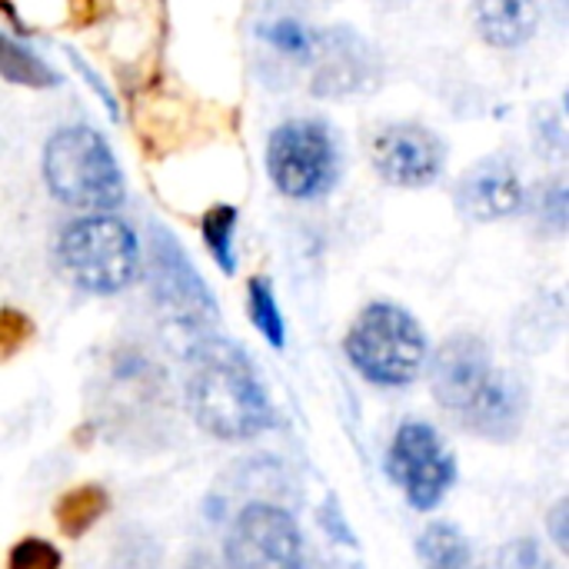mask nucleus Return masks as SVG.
I'll return each mask as SVG.
<instances>
[{"label": "nucleus", "mask_w": 569, "mask_h": 569, "mask_svg": "<svg viewBox=\"0 0 569 569\" xmlns=\"http://www.w3.org/2000/svg\"><path fill=\"white\" fill-rule=\"evenodd\" d=\"M430 383L447 417L493 443H510L527 420V387L497 363L493 347L477 333H453L430 363Z\"/></svg>", "instance_id": "f257e3e1"}, {"label": "nucleus", "mask_w": 569, "mask_h": 569, "mask_svg": "<svg viewBox=\"0 0 569 569\" xmlns=\"http://www.w3.org/2000/svg\"><path fill=\"white\" fill-rule=\"evenodd\" d=\"M183 393L197 427L217 440H253L277 423L253 360L223 337H203L190 347Z\"/></svg>", "instance_id": "f03ea898"}, {"label": "nucleus", "mask_w": 569, "mask_h": 569, "mask_svg": "<svg viewBox=\"0 0 569 569\" xmlns=\"http://www.w3.org/2000/svg\"><path fill=\"white\" fill-rule=\"evenodd\" d=\"M43 183L53 200L73 210H113L127 197L123 170L110 143L93 127H60L47 137L40 157Z\"/></svg>", "instance_id": "7ed1b4c3"}, {"label": "nucleus", "mask_w": 569, "mask_h": 569, "mask_svg": "<svg viewBox=\"0 0 569 569\" xmlns=\"http://www.w3.org/2000/svg\"><path fill=\"white\" fill-rule=\"evenodd\" d=\"M57 263L83 293L113 297L133 283L140 270V243L120 217L87 213L60 230Z\"/></svg>", "instance_id": "20e7f679"}, {"label": "nucleus", "mask_w": 569, "mask_h": 569, "mask_svg": "<svg viewBox=\"0 0 569 569\" xmlns=\"http://www.w3.org/2000/svg\"><path fill=\"white\" fill-rule=\"evenodd\" d=\"M343 350L370 383L400 390L410 387L427 363V333L410 310L373 300L353 320Z\"/></svg>", "instance_id": "39448f33"}, {"label": "nucleus", "mask_w": 569, "mask_h": 569, "mask_svg": "<svg viewBox=\"0 0 569 569\" xmlns=\"http://www.w3.org/2000/svg\"><path fill=\"white\" fill-rule=\"evenodd\" d=\"M267 173L283 197L320 200L340 183V143L320 120H287L267 140Z\"/></svg>", "instance_id": "423d86ee"}, {"label": "nucleus", "mask_w": 569, "mask_h": 569, "mask_svg": "<svg viewBox=\"0 0 569 569\" xmlns=\"http://www.w3.org/2000/svg\"><path fill=\"white\" fill-rule=\"evenodd\" d=\"M147 283L167 323L187 333H203L217 327L220 310L207 280L197 273L180 240L160 223H150L147 237Z\"/></svg>", "instance_id": "0eeeda50"}, {"label": "nucleus", "mask_w": 569, "mask_h": 569, "mask_svg": "<svg viewBox=\"0 0 569 569\" xmlns=\"http://www.w3.org/2000/svg\"><path fill=\"white\" fill-rule=\"evenodd\" d=\"M383 470L403 490L410 507L420 513L437 510L457 483L453 453L437 437V430L420 420H410L397 430V437L387 450Z\"/></svg>", "instance_id": "6e6552de"}, {"label": "nucleus", "mask_w": 569, "mask_h": 569, "mask_svg": "<svg viewBox=\"0 0 569 569\" xmlns=\"http://www.w3.org/2000/svg\"><path fill=\"white\" fill-rule=\"evenodd\" d=\"M307 67L313 73L310 90L317 97H330V100L373 93L383 83L380 53L353 27L313 30V53H310Z\"/></svg>", "instance_id": "1a4fd4ad"}, {"label": "nucleus", "mask_w": 569, "mask_h": 569, "mask_svg": "<svg viewBox=\"0 0 569 569\" xmlns=\"http://www.w3.org/2000/svg\"><path fill=\"white\" fill-rule=\"evenodd\" d=\"M227 569H303L297 520L273 503H250L233 520L223 543Z\"/></svg>", "instance_id": "9d476101"}, {"label": "nucleus", "mask_w": 569, "mask_h": 569, "mask_svg": "<svg viewBox=\"0 0 569 569\" xmlns=\"http://www.w3.org/2000/svg\"><path fill=\"white\" fill-rule=\"evenodd\" d=\"M370 160L383 183L423 190L440 180L447 167V143L423 123H387L370 137Z\"/></svg>", "instance_id": "9b49d317"}, {"label": "nucleus", "mask_w": 569, "mask_h": 569, "mask_svg": "<svg viewBox=\"0 0 569 569\" xmlns=\"http://www.w3.org/2000/svg\"><path fill=\"white\" fill-rule=\"evenodd\" d=\"M457 207L463 217L477 223L507 220L523 207V180L520 170L503 157H487L470 167L457 183Z\"/></svg>", "instance_id": "f8f14e48"}, {"label": "nucleus", "mask_w": 569, "mask_h": 569, "mask_svg": "<svg viewBox=\"0 0 569 569\" xmlns=\"http://www.w3.org/2000/svg\"><path fill=\"white\" fill-rule=\"evenodd\" d=\"M477 33L497 50H517L540 30L537 0H473Z\"/></svg>", "instance_id": "ddd939ff"}, {"label": "nucleus", "mask_w": 569, "mask_h": 569, "mask_svg": "<svg viewBox=\"0 0 569 569\" xmlns=\"http://www.w3.org/2000/svg\"><path fill=\"white\" fill-rule=\"evenodd\" d=\"M110 510V497L100 483H80L73 490H67L57 503H53V517H57V530L70 540H80L90 527L100 523V517Z\"/></svg>", "instance_id": "4468645a"}, {"label": "nucleus", "mask_w": 569, "mask_h": 569, "mask_svg": "<svg viewBox=\"0 0 569 569\" xmlns=\"http://www.w3.org/2000/svg\"><path fill=\"white\" fill-rule=\"evenodd\" d=\"M417 553L423 569H477L467 537L453 523H430L417 540Z\"/></svg>", "instance_id": "2eb2a0df"}, {"label": "nucleus", "mask_w": 569, "mask_h": 569, "mask_svg": "<svg viewBox=\"0 0 569 569\" xmlns=\"http://www.w3.org/2000/svg\"><path fill=\"white\" fill-rule=\"evenodd\" d=\"M200 233H203V243H207L210 257L217 260V267L227 277H233L237 273V207L213 203L200 217Z\"/></svg>", "instance_id": "dca6fc26"}, {"label": "nucleus", "mask_w": 569, "mask_h": 569, "mask_svg": "<svg viewBox=\"0 0 569 569\" xmlns=\"http://www.w3.org/2000/svg\"><path fill=\"white\" fill-rule=\"evenodd\" d=\"M0 77L7 83H20V87H57L60 77L57 70H50L33 50H27L23 43H17L13 37L0 33Z\"/></svg>", "instance_id": "f3484780"}, {"label": "nucleus", "mask_w": 569, "mask_h": 569, "mask_svg": "<svg viewBox=\"0 0 569 569\" xmlns=\"http://www.w3.org/2000/svg\"><path fill=\"white\" fill-rule=\"evenodd\" d=\"M247 317H250V323L260 330V337L273 350H283L287 347V323H283L277 293H273V287H270L267 277H253L247 283Z\"/></svg>", "instance_id": "a211bd4d"}, {"label": "nucleus", "mask_w": 569, "mask_h": 569, "mask_svg": "<svg viewBox=\"0 0 569 569\" xmlns=\"http://www.w3.org/2000/svg\"><path fill=\"white\" fill-rule=\"evenodd\" d=\"M257 33H260V40H263L270 50H277V53H283V57H290V60H297V63H310V53H313V30L303 27L300 20L280 17V20L260 23Z\"/></svg>", "instance_id": "6ab92c4d"}, {"label": "nucleus", "mask_w": 569, "mask_h": 569, "mask_svg": "<svg viewBox=\"0 0 569 569\" xmlns=\"http://www.w3.org/2000/svg\"><path fill=\"white\" fill-rule=\"evenodd\" d=\"M37 327L27 313L13 310V307H3L0 310V360H10L17 357L30 340H33Z\"/></svg>", "instance_id": "aec40b11"}, {"label": "nucleus", "mask_w": 569, "mask_h": 569, "mask_svg": "<svg viewBox=\"0 0 569 569\" xmlns=\"http://www.w3.org/2000/svg\"><path fill=\"white\" fill-rule=\"evenodd\" d=\"M60 550L47 540L27 537L10 550V563L7 569H60Z\"/></svg>", "instance_id": "412c9836"}, {"label": "nucleus", "mask_w": 569, "mask_h": 569, "mask_svg": "<svg viewBox=\"0 0 569 569\" xmlns=\"http://www.w3.org/2000/svg\"><path fill=\"white\" fill-rule=\"evenodd\" d=\"M497 569H553V560L543 553V547L537 540L523 537V540H510L500 550Z\"/></svg>", "instance_id": "4be33fe9"}, {"label": "nucleus", "mask_w": 569, "mask_h": 569, "mask_svg": "<svg viewBox=\"0 0 569 569\" xmlns=\"http://www.w3.org/2000/svg\"><path fill=\"white\" fill-rule=\"evenodd\" d=\"M537 217H540V223H543L547 230H553V233H563V230H567L569 193L563 183H553L550 190H543L540 207H537Z\"/></svg>", "instance_id": "5701e85b"}, {"label": "nucleus", "mask_w": 569, "mask_h": 569, "mask_svg": "<svg viewBox=\"0 0 569 569\" xmlns=\"http://www.w3.org/2000/svg\"><path fill=\"white\" fill-rule=\"evenodd\" d=\"M537 147L543 153H550L553 160L563 157L567 150V130H563V120L553 113V110H537Z\"/></svg>", "instance_id": "b1692460"}, {"label": "nucleus", "mask_w": 569, "mask_h": 569, "mask_svg": "<svg viewBox=\"0 0 569 569\" xmlns=\"http://www.w3.org/2000/svg\"><path fill=\"white\" fill-rule=\"evenodd\" d=\"M547 530H550V537H553L557 550H560V553H569V500H560V503L550 510V517H547Z\"/></svg>", "instance_id": "393cba45"}, {"label": "nucleus", "mask_w": 569, "mask_h": 569, "mask_svg": "<svg viewBox=\"0 0 569 569\" xmlns=\"http://www.w3.org/2000/svg\"><path fill=\"white\" fill-rule=\"evenodd\" d=\"M323 527L340 540V543H347V547H353V537H350V530H347V523H343V517L337 513V507H333V500L323 507Z\"/></svg>", "instance_id": "a878e982"}]
</instances>
